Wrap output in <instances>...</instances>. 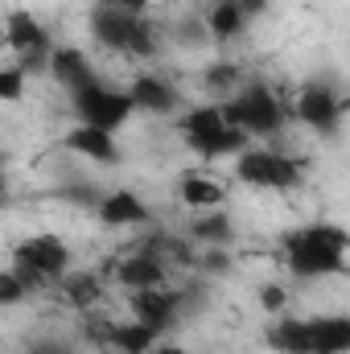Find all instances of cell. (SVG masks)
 Returning <instances> with one entry per match:
<instances>
[{
	"instance_id": "obj_14",
	"label": "cell",
	"mask_w": 350,
	"mask_h": 354,
	"mask_svg": "<svg viewBox=\"0 0 350 354\" xmlns=\"http://www.w3.org/2000/svg\"><path fill=\"white\" fill-rule=\"evenodd\" d=\"M8 46H12L17 54L50 50V46H46V29H42L29 12H12V17H8Z\"/></svg>"
},
{
	"instance_id": "obj_22",
	"label": "cell",
	"mask_w": 350,
	"mask_h": 354,
	"mask_svg": "<svg viewBox=\"0 0 350 354\" xmlns=\"http://www.w3.org/2000/svg\"><path fill=\"white\" fill-rule=\"evenodd\" d=\"M128 50H132V54H153V50H157V29H153L145 17H136L132 37H128Z\"/></svg>"
},
{
	"instance_id": "obj_11",
	"label": "cell",
	"mask_w": 350,
	"mask_h": 354,
	"mask_svg": "<svg viewBox=\"0 0 350 354\" xmlns=\"http://www.w3.org/2000/svg\"><path fill=\"white\" fill-rule=\"evenodd\" d=\"M99 218H103L107 227H132V223H145L149 210H145V202H140L136 194L120 189V194L99 198Z\"/></svg>"
},
{
	"instance_id": "obj_10",
	"label": "cell",
	"mask_w": 350,
	"mask_h": 354,
	"mask_svg": "<svg viewBox=\"0 0 350 354\" xmlns=\"http://www.w3.org/2000/svg\"><path fill=\"white\" fill-rule=\"evenodd\" d=\"M50 71H54V79L62 83L66 91H79L83 87H91L95 83V71H91V62H87V54L83 50H54V58H50Z\"/></svg>"
},
{
	"instance_id": "obj_33",
	"label": "cell",
	"mask_w": 350,
	"mask_h": 354,
	"mask_svg": "<svg viewBox=\"0 0 350 354\" xmlns=\"http://www.w3.org/2000/svg\"><path fill=\"white\" fill-rule=\"evenodd\" d=\"M0 202H4V169H0Z\"/></svg>"
},
{
	"instance_id": "obj_2",
	"label": "cell",
	"mask_w": 350,
	"mask_h": 354,
	"mask_svg": "<svg viewBox=\"0 0 350 354\" xmlns=\"http://www.w3.org/2000/svg\"><path fill=\"white\" fill-rule=\"evenodd\" d=\"M181 132H185L190 149L202 153V157L239 153V149L248 145V132L231 128V124L223 120V107H198V111H190V115L181 120Z\"/></svg>"
},
{
	"instance_id": "obj_19",
	"label": "cell",
	"mask_w": 350,
	"mask_h": 354,
	"mask_svg": "<svg viewBox=\"0 0 350 354\" xmlns=\"http://www.w3.org/2000/svg\"><path fill=\"white\" fill-rule=\"evenodd\" d=\"M181 198H185L190 206H219V202H223V185H214V181H206V177H185V181H181Z\"/></svg>"
},
{
	"instance_id": "obj_9",
	"label": "cell",
	"mask_w": 350,
	"mask_h": 354,
	"mask_svg": "<svg viewBox=\"0 0 350 354\" xmlns=\"http://www.w3.org/2000/svg\"><path fill=\"white\" fill-rule=\"evenodd\" d=\"M297 115H301L305 124H313V128L330 132V128L338 124V115H342V103H338L326 87H317V83H313V87H305V95H301Z\"/></svg>"
},
{
	"instance_id": "obj_30",
	"label": "cell",
	"mask_w": 350,
	"mask_h": 354,
	"mask_svg": "<svg viewBox=\"0 0 350 354\" xmlns=\"http://www.w3.org/2000/svg\"><path fill=\"white\" fill-rule=\"evenodd\" d=\"M264 305H268V309H280V305H284V292H280V288H264Z\"/></svg>"
},
{
	"instance_id": "obj_25",
	"label": "cell",
	"mask_w": 350,
	"mask_h": 354,
	"mask_svg": "<svg viewBox=\"0 0 350 354\" xmlns=\"http://www.w3.org/2000/svg\"><path fill=\"white\" fill-rule=\"evenodd\" d=\"M25 75L21 71H0V99H21Z\"/></svg>"
},
{
	"instance_id": "obj_6",
	"label": "cell",
	"mask_w": 350,
	"mask_h": 354,
	"mask_svg": "<svg viewBox=\"0 0 350 354\" xmlns=\"http://www.w3.org/2000/svg\"><path fill=\"white\" fill-rule=\"evenodd\" d=\"M66 260H71V252H66V243H62L58 235H37V239L17 243V264L37 268L46 280H50V276H62V272H66Z\"/></svg>"
},
{
	"instance_id": "obj_12",
	"label": "cell",
	"mask_w": 350,
	"mask_h": 354,
	"mask_svg": "<svg viewBox=\"0 0 350 354\" xmlns=\"http://www.w3.org/2000/svg\"><path fill=\"white\" fill-rule=\"evenodd\" d=\"M132 309H136V317H140L145 326L161 330V326H169V322H174L177 297H174V292H161V288H140V292H136V301H132Z\"/></svg>"
},
{
	"instance_id": "obj_3",
	"label": "cell",
	"mask_w": 350,
	"mask_h": 354,
	"mask_svg": "<svg viewBox=\"0 0 350 354\" xmlns=\"http://www.w3.org/2000/svg\"><path fill=\"white\" fill-rule=\"evenodd\" d=\"M223 120L235 124V128L248 132V136H252V132L264 136V132H276V128H280L284 111H280V103L272 99L268 87H252V91H243L231 107H223Z\"/></svg>"
},
{
	"instance_id": "obj_16",
	"label": "cell",
	"mask_w": 350,
	"mask_h": 354,
	"mask_svg": "<svg viewBox=\"0 0 350 354\" xmlns=\"http://www.w3.org/2000/svg\"><path fill=\"white\" fill-rule=\"evenodd\" d=\"M132 107H145V111H169L174 107V91L165 87L161 79H153V75H145V79H136V87H132Z\"/></svg>"
},
{
	"instance_id": "obj_13",
	"label": "cell",
	"mask_w": 350,
	"mask_h": 354,
	"mask_svg": "<svg viewBox=\"0 0 350 354\" xmlns=\"http://www.w3.org/2000/svg\"><path fill=\"white\" fill-rule=\"evenodd\" d=\"M66 145H71L75 153L91 157V161H103V165H111V161H116V145H111V136H107L103 128L83 124V128H75V132L66 136Z\"/></svg>"
},
{
	"instance_id": "obj_4",
	"label": "cell",
	"mask_w": 350,
	"mask_h": 354,
	"mask_svg": "<svg viewBox=\"0 0 350 354\" xmlns=\"http://www.w3.org/2000/svg\"><path fill=\"white\" fill-rule=\"evenodd\" d=\"M75 107H79L83 124L103 128V132L120 128V124L132 115V99H128V95H120V91H103L99 83H91V87L79 91V95H75Z\"/></svg>"
},
{
	"instance_id": "obj_24",
	"label": "cell",
	"mask_w": 350,
	"mask_h": 354,
	"mask_svg": "<svg viewBox=\"0 0 350 354\" xmlns=\"http://www.w3.org/2000/svg\"><path fill=\"white\" fill-rule=\"evenodd\" d=\"M29 288L17 280V272H0V305H17Z\"/></svg>"
},
{
	"instance_id": "obj_7",
	"label": "cell",
	"mask_w": 350,
	"mask_h": 354,
	"mask_svg": "<svg viewBox=\"0 0 350 354\" xmlns=\"http://www.w3.org/2000/svg\"><path fill=\"white\" fill-rule=\"evenodd\" d=\"M136 17H140V12H124V8H116V4H103V8H95L91 29H95V37H99L107 50H128V37H132Z\"/></svg>"
},
{
	"instance_id": "obj_17",
	"label": "cell",
	"mask_w": 350,
	"mask_h": 354,
	"mask_svg": "<svg viewBox=\"0 0 350 354\" xmlns=\"http://www.w3.org/2000/svg\"><path fill=\"white\" fill-rule=\"evenodd\" d=\"M111 342H116L124 354H145V351H153V342H157V330H153V326H145V322L116 326V330H111Z\"/></svg>"
},
{
	"instance_id": "obj_21",
	"label": "cell",
	"mask_w": 350,
	"mask_h": 354,
	"mask_svg": "<svg viewBox=\"0 0 350 354\" xmlns=\"http://www.w3.org/2000/svg\"><path fill=\"white\" fill-rule=\"evenodd\" d=\"M194 235L198 239H210V243H227L231 239V218L227 214H206L194 223Z\"/></svg>"
},
{
	"instance_id": "obj_5",
	"label": "cell",
	"mask_w": 350,
	"mask_h": 354,
	"mask_svg": "<svg viewBox=\"0 0 350 354\" xmlns=\"http://www.w3.org/2000/svg\"><path fill=\"white\" fill-rule=\"evenodd\" d=\"M239 177L248 181V185H268V189H288V185H297L301 181V169L288 161V157H280V153H243L239 157Z\"/></svg>"
},
{
	"instance_id": "obj_26",
	"label": "cell",
	"mask_w": 350,
	"mask_h": 354,
	"mask_svg": "<svg viewBox=\"0 0 350 354\" xmlns=\"http://www.w3.org/2000/svg\"><path fill=\"white\" fill-rule=\"evenodd\" d=\"M231 83H235V66H210L206 71V87L223 91V87H231Z\"/></svg>"
},
{
	"instance_id": "obj_32",
	"label": "cell",
	"mask_w": 350,
	"mask_h": 354,
	"mask_svg": "<svg viewBox=\"0 0 350 354\" xmlns=\"http://www.w3.org/2000/svg\"><path fill=\"white\" fill-rule=\"evenodd\" d=\"M157 354H190V351H181V346H161Z\"/></svg>"
},
{
	"instance_id": "obj_15",
	"label": "cell",
	"mask_w": 350,
	"mask_h": 354,
	"mask_svg": "<svg viewBox=\"0 0 350 354\" xmlns=\"http://www.w3.org/2000/svg\"><path fill=\"white\" fill-rule=\"evenodd\" d=\"M161 276H165V268H161V260L153 252H140V256H132V260L120 264V280L132 284V288H157Z\"/></svg>"
},
{
	"instance_id": "obj_29",
	"label": "cell",
	"mask_w": 350,
	"mask_h": 354,
	"mask_svg": "<svg viewBox=\"0 0 350 354\" xmlns=\"http://www.w3.org/2000/svg\"><path fill=\"white\" fill-rule=\"evenodd\" d=\"M235 4H239V12H243V17H256V12H264V4H268V0H235Z\"/></svg>"
},
{
	"instance_id": "obj_23",
	"label": "cell",
	"mask_w": 350,
	"mask_h": 354,
	"mask_svg": "<svg viewBox=\"0 0 350 354\" xmlns=\"http://www.w3.org/2000/svg\"><path fill=\"white\" fill-rule=\"evenodd\" d=\"M95 297H99V284H95V276H75V280H71V301H75L79 309H87Z\"/></svg>"
},
{
	"instance_id": "obj_8",
	"label": "cell",
	"mask_w": 350,
	"mask_h": 354,
	"mask_svg": "<svg viewBox=\"0 0 350 354\" xmlns=\"http://www.w3.org/2000/svg\"><path fill=\"white\" fill-rule=\"evenodd\" d=\"M305 338H309V354H342L350 351V322L347 317L305 322Z\"/></svg>"
},
{
	"instance_id": "obj_28",
	"label": "cell",
	"mask_w": 350,
	"mask_h": 354,
	"mask_svg": "<svg viewBox=\"0 0 350 354\" xmlns=\"http://www.w3.org/2000/svg\"><path fill=\"white\" fill-rule=\"evenodd\" d=\"M25 354H71L66 346H58V342H37V346H29Z\"/></svg>"
},
{
	"instance_id": "obj_31",
	"label": "cell",
	"mask_w": 350,
	"mask_h": 354,
	"mask_svg": "<svg viewBox=\"0 0 350 354\" xmlns=\"http://www.w3.org/2000/svg\"><path fill=\"white\" fill-rule=\"evenodd\" d=\"M111 4H116V8H124V12H145V4H149V0H111Z\"/></svg>"
},
{
	"instance_id": "obj_20",
	"label": "cell",
	"mask_w": 350,
	"mask_h": 354,
	"mask_svg": "<svg viewBox=\"0 0 350 354\" xmlns=\"http://www.w3.org/2000/svg\"><path fill=\"white\" fill-rule=\"evenodd\" d=\"M272 346L284 354H309V338H305V322H284L272 330Z\"/></svg>"
},
{
	"instance_id": "obj_18",
	"label": "cell",
	"mask_w": 350,
	"mask_h": 354,
	"mask_svg": "<svg viewBox=\"0 0 350 354\" xmlns=\"http://www.w3.org/2000/svg\"><path fill=\"white\" fill-rule=\"evenodd\" d=\"M243 12H239V4L235 0H219L214 8H210V33L214 37H235L239 29H243Z\"/></svg>"
},
{
	"instance_id": "obj_27",
	"label": "cell",
	"mask_w": 350,
	"mask_h": 354,
	"mask_svg": "<svg viewBox=\"0 0 350 354\" xmlns=\"http://www.w3.org/2000/svg\"><path fill=\"white\" fill-rule=\"evenodd\" d=\"M62 198H71V202H79V206H99L95 185H71V189H62Z\"/></svg>"
},
{
	"instance_id": "obj_1",
	"label": "cell",
	"mask_w": 350,
	"mask_h": 354,
	"mask_svg": "<svg viewBox=\"0 0 350 354\" xmlns=\"http://www.w3.org/2000/svg\"><path fill=\"white\" fill-rule=\"evenodd\" d=\"M288 268L297 276H330L342 272V252H347V231L342 227H309L284 239Z\"/></svg>"
}]
</instances>
